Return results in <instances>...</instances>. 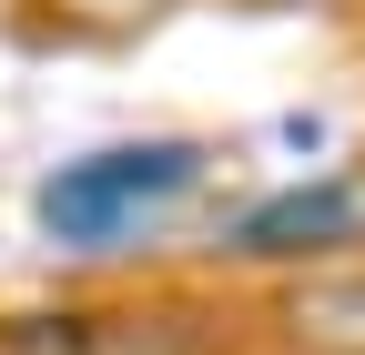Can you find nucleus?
<instances>
[{
	"mask_svg": "<svg viewBox=\"0 0 365 355\" xmlns=\"http://www.w3.org/2000/svg\"><path fill=\"white\" fill-rule=\"evenodd\" d=\"M294 355H365V274H304L274 304Z\"/></svg>",
	"mask_w": 365,
	"mask_h": 355,
	"instance_id": "nucleus-3",
	"label": "nucleus"
},
{
	"mask_svg": "<svg viewBox=\"0 0 365 355\" xmlns=\"http://www.w3.org/2000/svg\"><path fill=\"white\" fill-rule=\"evenodd\" d=\"M203 173V153L193 143H132V153H91V163H61L51 183H41V224H51L71 254H102L143 203H163V193H182Z\"/></svg>",
	"mask_w": 365,
	"mask_h": 355,
	"instance_id": "nucleus-1",
	"label": "nucleus"
},
{
	"mask_svg": "<svg viewBox=\"0 0 365 355\" xmlns=\"http://www.w3.org/2000/svg\"><path fill=\"white\" fill-rule=\"evenodd\" d=\"M0 355H91L81 315H0Z\"/></svg>",
	"mask_w": 365,
	"mask_h": 355,
	"instance_id": "nucleus-5",
	"label": "nucleus"
},
{
	"mask_svg": "<svg viewBox=\"0 0 365 355\" xmlns=\"http://www.w3.org/2000/svg\"><path fill=\"white\" fill-rule=\"evenodd\" d=\"M173 0H51V21L81 31V41H122V31H153Z\"/></svg>",
	"mask_w": 365,
	"mask_h": 355,
	"instance_id": "nucleus-4",
	"label": "nucleus"
},
{
	"mask_svg": "<svg viewBox=\"0 0 365 355\" xmlns=\"http://www.w3.org/2000/svg\"><path fill=\"white\" fill-rule=\"evenodd\" d=\"M355 234H365V203H355L345 183H314V193H274V203H254L244 224H234V254L274 264V254H325V244H355Z\"/></svg>",
	"mask_w": 365,
	"mask_h": 355,
	"instance_id": "nucleus-2",
	"label": "nucleus"
}]
</instances>
